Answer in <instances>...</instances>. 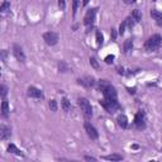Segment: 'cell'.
Returning <instances> with one entry per match:
<instances>
[{
	"instance_id": "cell-21",
	"label": "cell",
	"mask_w": 162,
	"mask_h": 162,
	"mask_svg": "<svg viewBox=\"0 0 162 162\" xmlns=\"http://www.w3.org/2000/svg\"><path fill=\"white\" fill-rule=\"evenodd\" d=\"M104 43V36H103V33L100 31L96 32V45H98L99 47Z\"/></svg>"
},
{
	"instance_id": "cell-26",
	"label": "cell",
	"mask_w": 162,
	"mask_h": 162,
	"mask_svg": "<svg viewBox=\"0 0 162 162\" xmlns=\"http://www.w3.org/2000/svg\"><path fill=\"white\" fill-rule=\"evenodd\" d=\"M125 27H127V23H125V20H123V23H120V25H119V34H120V36L124 34Z\"/></svg>"
},
{
	"instance_id": "cell-16",
	"label": "cell",
	"mask_w": 162,
	"mask_h": 162,
	"mask_svg": "<svg viewBox=\"0 0 162 162\" xmlns=\"http://www.w3.org/2000/svg\"><path fill=\"white\" fill-rule=\"evenodd\" d=\"M8 152L14 153V155H17V156H22V157L24 156V155H23V152L20 151V149L17 148V146H15V144H13V143H10L9 146H8Z\"/></svg>"
},
{
	"instance_id": "cell-15",
	"label": "cell",
	"mask_w": 162,
	"mask_h": 162,
	"mask_svg": "<svg viewBox=\"0 0 162 162\" xmlns=\"http://www.w3.org/2000/svg\"><path fill=\"white\" fill-rule=\"evenodd\" d=\"M61 107H62L65 113H70V111H71V109H72L71 103H70V100L67 99V98H63L62 100H61Z\"/></svg>"
},
{
	"instance_id": "cell-8",
	"label": "cell",
	"mask_w": 162,
	"mask_h": 162,
	"mask_svg": "<svg viewBox=\"0 0 162 162\" xmlns=\"http://www.w3.org/2000/svg\"><path fill=\"white\" fill-rule=\"evenodd\" d=\"M13 55H14V57L17 58V61H19V62H22V63L25 62V55H24V52H23V49L20 48L18 45L13 46Z\"/></svg>"
},
{
	"instance_id": "cell-38",
	"label": "cell",
	"mask_w": 162,
	"mask_h": 162,
	"mask_svg": "<svg viewBox=\"0 0 162 162\" xmlns=\"http://www.w3.org/2000/svg\"><path fill=\"white\" fill-rule=\"evenodd\" d=\"M90 0H84V5H87V3H89Z\"/></svg>"
},
{
	"instance_id": "cell-32",
	"label": "cell",
	"mask_w": 162,
	"mask_h": 162,
	"mask_svg": "<svg viewBox=\"0 0 162 162\" xmlns=\"http://www.w3.org/2000/svg\"><path fill=\"white\" fill-rule=\"evenodd\" d=\"M110 36H111V39H113V41H115V38H117L115 29H113V28H111V34H110Z\"/></svg>"
},
{
	"instance_id": "cell-29",
	"label": "cell",
	"mask_w": 162,
	"mask_h": 162,
	"mask_svg": "<svg viewBox=\"0 0 162 162\" xmlns=\"http://www.w3.org/2000/svg\"><path fill=\"white\" fill-rule=\"evenodd\" d=\"M90 65H91V66H93L95 70H99V63H98V61H96L94 57L90 58Z\"/></svg>"
},
{
	"instance_id": "cell-10",
	"label": "cell",
	"mask_w": 162,
	"mask_h": 162,
	"mask_svg": "<svg viewBox=\"0 0 162 162\" xmlns=\"http://www.w3.org/2000/svg\"><path fill=\"white\" fill-rule=\"evenodd\" d=\"M77 82L85 87H91L96 84L95 79H94L93 76H85V77H82V79H77Z\"/></svg>"
},
{
	"instance_id": "cell-4",
	"label": "cell",
	"mask_w": 162,
	"mask_h": 162,
	"mask_svg": "<svg viewBox=\"0 0 162 162\" xmlns=\"http://www.w3.org/2000/svg\"><path fill=\"white\" fill-rule=\"evenodd\" d=\"M100 105H101L103 108L105 109V110L108 111V113L110 114H114L115 111H118L120 109V105L119 103H118V100H113V101H107V100H100Z\"/></svg>"
},
{
	"instance_id": "cell-11",
	"label": "cell",
	"mask_w": 162,
	"mask_h": 162,
	"mask_svg": "<svg viewBox=\"0 0 162 162\" xmlns=\"http://www.w3.org/2000/svg\"><path fill=\"white\" fill-rule=\"evenodd\" d=\"M28 96L29 98H34V99H43V93L39 89L34 86H29L28 87V91H27Z\"/></svg>"
},
{
	"instance_id": "cell-5",
	"label": "cell",
	"mask_w": 162,
	"mask_h": 162,
	"mask_svg": "<svg viewBox=\"0 0 162 162\" xmlns=\"http://www.w3.org/2000/svg\"><path fill=\"white\" fill-rule=\"evenodd\" d=\"M134 127L139 131L146 128V115H144V111L139 110L134 117Z\"/></svg>"
},
{
	"instance_id": "cell-24",
	"label": "cell",
	"mask_w": 162,
	"mask_h": 162,
	"mask_svg": "<svg viewBox=\"0 0 162 162\" xmlns=\"http://www.w3.org/2000/svg\"><path fill=\"white\" fill-rule=\"evenodd\" d=\"M79 3H80V0H72V15L73 17L76 15V11H77V8H79Z\"/></svg>"
},
{
	"instance_id": "cell-19",
	"label": "cell",
	"mask_w": 162,
	"mask_h": 162,
	"mask_svg": "<svg viewBox=\"0 0 162 162\" xmlns=\"http://www.w3.org/2000/svg\"><path fill=\"white\" fill-rule=\"evenodd\" d=\"M133 48V41L132 39H127L124 42V53H129Z\"/></svg>"
},
{
	"instance_id": "cell-30",
	"label": "cell",
	"mask_w": 162,
	"mask_h": 162,
	"mask_svg": "<svg viewBox=\"0 0 162 162\" xmlns=\"http://www.w3.org/2000/svg\"><path fill=\"white\" fill-rule=\"evenodd\" d=\"M58 8H60V10L66 9V3H65V0H58Z\"/></svg>"
},
{
	"instance_id": "cell-33",
	"label": "cell",
	"mask_w": 162,
	"mask_h": 162,
	"mask_svg": "<svg viewBox=\"0 0 162 162\" xmlns=\"http://www.w3.org/2000/svg\"><path fill=\"white\" fill-rule=\"evenodd\" d=\"M85 160L86 161H96V158L95 157H93V156H85Z\"/></svg>"
},
{
	"instance_id": "cell-36",
	"label": "cell",
	"mask_w": 162,
	"mask_h": 162,
	"mask_svg": "<svg viewBox=\"0 0 162 162\" xmlns=\"http://www.w3.org/2000/svg\"><path fill=\"white\" fill-rule=\"evenodd\" d=\"M129 91V94H135V87H133V89H131V87H128V89H127Z\"/></svg>"
},
{
	"instance_id": "cell-14",
	"label": "cell",
	"mask_w": 162,
	"mask_h": 162,
	"mask_svg": "<svg viewBox=\"0 0 162 162\" xmlns=\"http://www.w3.org/2000/svg\"><path fill=\"white\" fill-rule=\"evenodd\" d=\"M151 17L156 20L157 25L162 27V13H160L158 10H155V9H153V10H151Z\"/></svg>"
},
{
	"instance_id": "cell-3",
	"label": "cell",
	"mask_w": 162,
	"mask_h": 162,
	"mask_svg": "<svg viewBox=\"0 0 162 162\" xmlns=\"http://www.w3.org/2000/svg\"><path fill=\"white\" fill-rule=\"evenodd\" d=\"M79 107H80L82 114L85 115L86 119H90L93 117V108H91V104L87 99H85V98L79 99Z\"/></svg>"
},
{
	"instance_id": "cell-35",
	"label": "cell",
	"mask_w": 162,
	"mask_h": 162,
	"mask_svg": "<svg viewBox=\"0 0 162 162\" xmlns=\"http://www.w3.org/2000/svg\"><path fill=\"white\" fill-rule=\"evenodd\" d=\"M135 1H137V0H124L125 4H134Z\"/></svg>"
},
{
	"instance_id": "cell-2",
	"label": "cell",
	"mask_w": 162,
	"mask_h": 162,
	"mask_svg": "<svg viewBox=\"0 0 162 162\" xmlns=\"http://www.w3.org/2000/svg\"><path fill=\"white\" fill-rule=\"evenodd\" d=\"M161 45H162V37L160 34H153V36H151L146 41L144 48L148 52H153V51H157L161 47Z\"/></svg>"
},
{
	"instance_id": "cell-37",
	"label": "cell",
	"mask_w": 162,
	"mask_h": 162,
	"mask_svg": "<svg viewBox=\"0 0 162 162\" xmlns=\"http://www.w3.org/2000/svg\"><path fill=\"white\" fill-rule=\"evenodd\" d=\"M118 72H119L120 75H124V70L123 69H118Z\"/></svg>"
},
{
	"instance_id": "cell-9",
	"label": "cell",
	"mask_w": 162,
	"mask_h": 162,
	"mask_svg": "<svg viewBox=\"0 0 162 162\" xmlns=\"http://www.w3.org/2000/svg\"><path fill=\"white\" fill-rule=\"evenodd\" d=\"M96 10H98V9H95V8H94V9L87 10L86 15H85V18H84V23H85V25H87V27L93 25L94 20H95V14H96Z\"/></svg>"
},
{
	"instance_id": "cell-6",
	"label": "cell",
	"mask_w": 162,
	"mask_h": 162,
	"mask_svg": "<svg viewBox=\"0 0 162 162\" xmlns=\"http://www.w3.org/2000/svg\"><path fill=\"white\" fill-rule=\"evenodd\" d=\"M43 39H45L46 45L55 46V45H57V42H58V34L55 33V32H46V33L43 34Z\"/></svg>"
},
{
	"instance_id": "cell-12",
	"label": "cell",
	"mask_w": 162,
	"mask_h": 162,
	"mask_svg": "<svg viewBox=\"0 0 162 162\" xmlns=\"http://www.w3.org/2000/svg\"><path fill=\"white\" fill-rule=\"evenodd\" d=\"M10 135H11V132H10V129L8 128L7 125H1V127H0V139L5 141V139H8V138H10Z\"/></svg>"
},
{
	"instance_id": "cell-13",
	"label": "cell",
	"mask_w": 162,
	"mask_h": 162,
	"mask_svg": "<svg viewBox=\"0 0 162 162\" xmlns=\"http://www.w3.org/2000/svg\"><path fill=\"white\" fill-rule=\"evenodd\" d=\"M117 120H118V125H119L120 128L125 129L127 127H128V118H127L124 114H119Z\"/></svg>"
},
{
	"instance_id": "cell-39",
	"label": "cell",
	"mask_w": 162,
	"mask_h": 162,
	"mask_svg": "<svg viewBox=\"0 0 162 162\" xmlns=\"http://www.w3.org/2000/svg\"><path fill=\"white\" fill-rule=\"evenodd\" d=\"M161 152H162V148H161Z\"/></svg>"
},
{
	"instance_id": "cell-22",
	"label": "cell",
	"mask_w": 162,
	"mask_h": 162,
	"mask_svg": "<svg viewBox=\"0 0 162 162\" xmlns=\"http://www.w3.org/2000/svg\"><path fill=\"white\" fill-rule=\"evenodd\" d=\"M58 70H60L61 72H67L70 69H69V66L66 65L65 61H60V62H58Z\"/></svg>"
},
{
	"instance_id": "cell-27",
	"label": "cell",
	"mask_w": 162,
	"mask_h": 162,
	"mask_svg": "<svg viewBox=\"0 0 162 162\" xmlns=\"http://www.w3.org/2000/svg\"><path fill=\"white\" fill-rule=\"evenodd\" d=\"M133 18H131V17H128V18H127L125 19V23H127V27H128V28H133V25H134V22H133Z\"/></svg>"
},
{
	"instance_id": "cell-23",
	"label": "cell",
	"mask_w": 162,
	"mask_h": 162,
	"mask_svg": "<svg viewBox=\"0 0 162 162\" xmlns=\"http://www.w3.org/2000/svg\"><path fill=\"white\" fill-rule=\"evenodd\" d=\"M9 8H10V3L8 1V0H4V1H3V4H1V7H0V10L4 13V11H7Z\"/></svg>"
},
{
	"instance_id": "cell-31",
	"label": "cell",
	"mask_w": 162,
	"mask_h": 162,
	"mask_svg": "<svg viewBox=\"0 0 162 162\" xmlns=\"http://www.w3.org/2000/svg\"><path fill=\"white\" fill-rule=\"evenodd\" d=\"M0 90H1V96H3V98H5V95H7V91H8L7 86H5V85H1Z\"/></svg>"
},
{
	"instance_id": "cell-28",
	"label": "cell",
	"mask_w": 162,
	"mask_h": 162,
	"mask_svg": "<svg viewBox=\"0 0 162 162\" xmlns=\"http://www.w3.org/2000/svg\"><path fill=\"white\" fill-rule=\"evenodd\" d=\"M114 58H115V56L114 55H108L107 57L104 58V61H105V63H108V65H110L111 62L114 61Z\"/></svg>"
},
{
	"instance_id": "cell-7",
	"label": "cell",
	"mask_w": 162,
	"mask_h": 162,
	"mask_svg": "<svg viewBox=\"0 0 162 162\" xmlns=\"http://www.w3.org/2000/svg\"><path fill=\"white\" fill-rule=\"evenodd\" d=\"M84 128H85V132H86V134L89 135V138H91V139H98L99 133H98V131L95 129V127L91 125L89 122H85Z\"/></svg>"
},
{
	"instance_id": "cell-17",
	"label": "cell",
	"mask_w": 162,
	"mask_h": 162,
	"mask_svg": "<svg viewBox=\"0 0 162 162\" xmlns=\"http://www.w3.org/2000/svg\"><path fill=\"white\" fill-rule=\"evenodd\" d=\"M8 113H9V108H8V100L5 98H3V103H1V114L4 118L8 117Z\"/></svg>"
},
{
	"instance_id": "cell-25",
	"label": "cell",
	"mask_w": 162,
	"mask_h": 162,
	"mask_svg": "<svg viewBox=\"0 0 162 162\" xmlns=\"http://www.w3.org/2000/svg\"><path fill=\"white\" fill-rule=\"evenodd\" d=\"M48 104H49V109H51L52 111H57V108L58 107H57V101H56V100H53V99L49 100Z\"/></svg>"
},
{
	"instance_id": "cell-18",
	"label": "cell",
	"mask_w": 162,
	"mask_h": 162,
	"mask_svg": "<svg viewBox=\"0 0 162 162\" xmlns=\"http://www.w3.org/2000/svg\"><path fill=\"white\" fill-rule=\"evenodd\" d=\"M103 158L107 161H122L123 156L122 155H108V156H104Z\"/></svg>"
},
{
	"instance_id": "cell-1",
	"label": "cell",
	"mask_w": 162,
	"mask_h": 162,
	"mask_svg": "<svg viewBox=\"0 0 162 162\" xmlns=\"http://www.w3.org/2000/svg\"><path fill=\"white\" fill-rule=\"evenodd\" d=\"M99 90L103 93L104 100H107V101L118 100V94H117L115 87H114L108 80H100L99 81Z\"/></svg>"
},
{
	"instance_id": "cell-20",
	"label": "cell",
	"mask_w": 162,
	"mask_h": 162,
	"mask_svg": "<svg viewBox=\"0 0 162 162\" xmlns=\"http://www.w3.org/2000/svg\"><path fill=\"white\" fill-rule=\"evenodd\" d=\"M132 18L134 19V22H141L142 20V14L138 9H134L132 11Z\"/></svg>"
},
{
	"instance_id": "cell-34",
	"label": "cell",
	"mask_w": 162,
	"mask_h": 162,
	"mask_svg": "<svg viewBox=\"0 0 162 162\" xmlns=\"http://www.w3.org/2000/svg\"><path fill=\"white\" fill-rule=\"evenodd\" d=\"M5 57H7V51L3 49L1 51V58H3V62H5Z\"/></svg>"
}]
</instances>
